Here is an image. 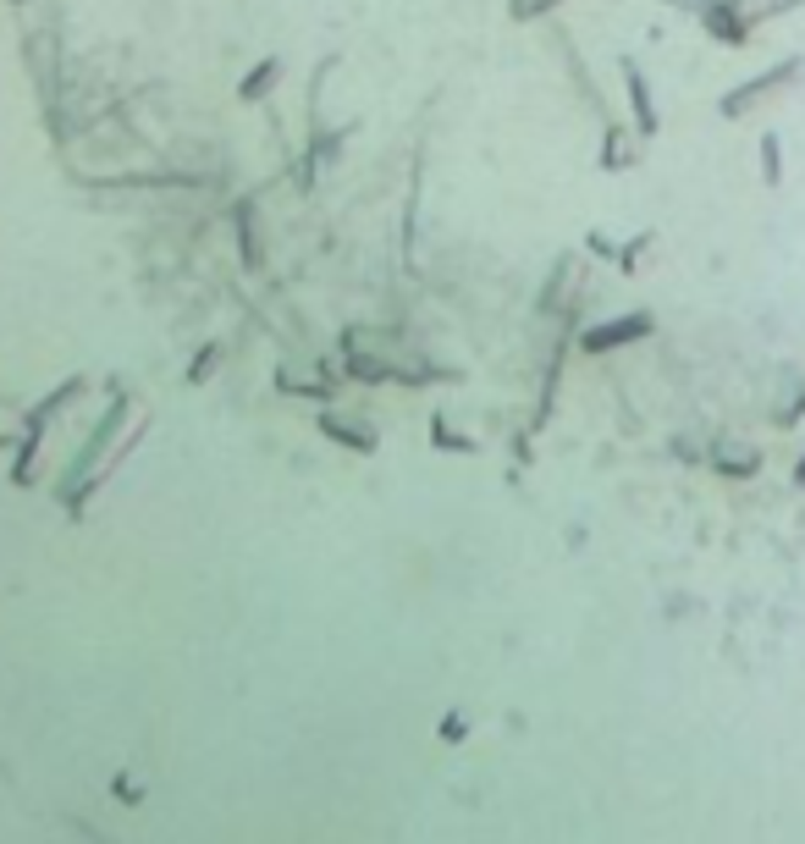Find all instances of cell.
Returning a JSON list of instances; mask_svg holds the SVG:
<instances>
[{
    "mask_svg": "<svg viewBox=\"0 0 805 844\" xmlns=\"http://www.w3.org/2000/svg\"><path fill=\"white\" fill-rule=\"evenodd\" d=\"M221 365V348H205L199 359H193V370H188V381H210V370Z\"/></svg>",
    "mask_w": 805,
    "mask_h": 844,
    "instance_id": "obj_4",
    "label": "cell"
},
{
    "mask_svg": "<svg viewBox=\"0 0 805 844\" xmlns=\"http://www.w3.org/2000/svg\"><path fill=\"white\" fill-rule=\"evenodd\" d=\"M320 431H326L331 442L353 447V452H375V426H359V419H342V414H320Z\"/></svg>",
    "mask_w": 805,
    "mask_h": 844,
    "instance_id": "obj_1",
    "label": "cell"
},
{
    "mask_svg": "<svg viewBox=\"0 0 805 844\" xmlns=\"http://www.w3.org/2000/svg\"><path fill=\"white\" fill-rule=\"evenodd\" d=\"M546 6H558V0H513V17H535Z\"/></svg>",
    "mask_w": 805,
    "mask_h": 844,
    "instance_id": "obj_5",
    "label": "cell"
},
{
    "mask_svg": "<svg viewBox=\"0 0 805 844\" xmlns=\"http://www.w3.org/2000/svg\"><path fill=\"white\" fill-rule=\"evenodd\" d=\"M276 78H281V61H265L260 72H248V78L238 83V94H243V100H260V94H265V89H271Z\"/></svg>",
    "mask_w": 805,
    "mask_h": 844,
    "instance_id": "obj_3",
    "label": "cell"
},
{
    "mask_svg": "<svg viewBox=\"0 0 805 844\" xmlns=\"http://www.w3.org/2000/svg\"><path fill=\"white\" fill-rule=\"evenodd\" d=\"M640 332H646V315H629V320H613V326H601V332H585L579 342H585L591 353H601V348L629 342V337H640Z\"/></svg>",
    "mask_w": 805,
    "mask_h": 844,
    "instance_id": "obj_2",
    "label": "cell"
}]
</instances>
